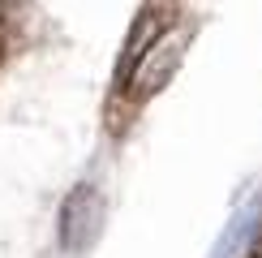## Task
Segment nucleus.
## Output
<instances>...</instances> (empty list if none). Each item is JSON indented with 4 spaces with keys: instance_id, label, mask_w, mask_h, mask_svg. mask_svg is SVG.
I'll return each instance as SVG.
<instances>
[{
    "instance_id": "3",
    "label": "nucleus",
    "mask_w": 262,
    "mask_h": 258,
    "mask_svg": "<svg viewBox=\"0 0 262 258\" xmlns=\"http://www.w3.org/2000/svg\"><path fill=\"white\" fill-rule=\"evenodd\" d=\"M163 30H168V26H163V13H159V9H146V13H138L134 30H129V43H125V52H121V78H129V73H134V64H138V60L159 43Z\"/></svg>"
},
{
    "instance_id": "5",
    "label": "nucleus",
    "mask_w": 262,
    "mask_h": 258,
    "mask_svg": "<svg viewBox=\"0 0 262 258\" xmlns=\"http://www.w3.org/2000/svg\"><path fill=\"white\" fill-rule=\"evenodd\" d=\"M249 258H262V228H258V236H254V250H249Z\"/></svg>"
},
{
    "instance_id": "2",
    "label": "nucleus",
    "mask_w": 262,
    "mask_h": 258,
    "mask_svg": "<svg viewBox=\"0 0 262 258\" xmlns=\"http://www.w3.org/2000/svg\"><path fill=\"white\" fill-rule=\"evenodd\" d=\"M103 193L95 185H73L60 202V245L64 250H86L103 228Z\"/></svg>"
},
{
    "instance_id": "1",
    "label": "nucleus",
    "mask_w": 262,
    "mask_h": 258,
    "mask_svg": "<svg viewBox=\"0 0 262 258\" xmlns=\"http://www.w3.org/2000/svg\"><path fill=\"white\" fill-rule=\"evenodd\" d=\"M185 48H189V35H185V30H163L159 43L134 64V73L125 78L129 95H134V99H150L155 91H163V86L172 82V73H177Z\"/></svg>"
},
{
    "instance_id": "4",
    "label": "nucleus",
    "mask_w": 262,
    "mask_h": 258,
    "mask_svg": "<svg viewBox=\"0 0 262 258\" xmlns=\"http://www.w3.org/2000/svg\"><path fill=\"white\" fill-rule=\"evenodd\" d=\"M258 215H262V202L258 198H245L241 207H236L232 224L224 228V236H220V245H215L211 258H232L245 241H254V236H258Z\"/></svg>"
}]
</instances>
